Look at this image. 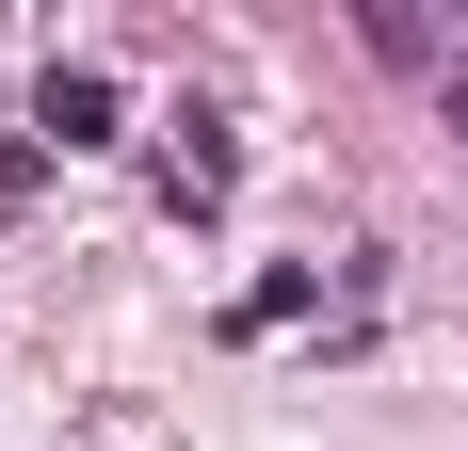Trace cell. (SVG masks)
<instances>
[{"mask_svg": "<svg viewBox=\"0 0 468 451\" xmlns=\"http://www.w3.org/2000/svg\"><path fill=\"white\" fill-rule=\"evenodd\" d=\"M33 130H48V145H113V81H97V65H48Z\"/></svg>", "mask_w": 468, "mask_h": 451, "instance_id": "1", "label": "cell"}]
</instances>
